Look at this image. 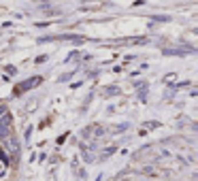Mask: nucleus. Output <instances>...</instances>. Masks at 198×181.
Instances as JSON below:
<instances>
[{
    "mask_svg": "<svg viewBox=\"0 0 198 181\" xmlns=\"http://www.w3.org/2000/svg\"><path fill=\"white\" fill-rule=\"evenodd\" d=\"M126 128H128V126L122 124V126H117V128H115V132H122V130H126Z\"/></svg>",
    "mask_w": 198,
    "mask_h": 181,
    "instance_id": "39448f33",
    "label": "nucleus"
},
{
    "mask_svg": "<svg viewBox=\"0 0 198 181\" xmlns=\"http://www.w3.org/2000/svg\"><path fill=\"white\" fill-rule=\"evenodd\" d=\"M6 147L13 151V156H17V153H19V145H17L13 139H9V141H6Z\"/></svg>",
    "mask_w": 198,
    "mask_h": 181,
    "instance_id": "f03ea898",
    "label": "nucleus"
},
{
    "mask_svg": "<svg viewBox=\"0 0 198 181\" xmlns=\"http://www.w3.org/2000/svg\"><path fill=\"white\" fill-rule=\"evenodd\" d=\"M154 173H156L154 166H145V175H154Z\"/></svg>",
    "mask_w": 198,
    "mask_h": 181,
    "instance_id": "7ed1b4c3",
    "label": "nucleus"
},
{
    "mask_svg": "<svg viewBox=\"0 0 198 181\" xmlns=\"http://www.w3.org/2000/svg\"><path fill=\"white\" fill-rule=\"evenodd\" d=\"M107 94H117V87H107Z\"/></svg>",
    "mask_w": 198,
    "mask_h": 181,
    "instance_id": "20e7f679",
    "label": "nucleus"
},
{
    "mask_svg": "<svg viewBox=\"0 0 198 181\" xmlns=\"http://www.w3.org/2000/svg\"><path fill=\"white\" fill-rule=\"evenodd\" d=\"M41 83V77H34V79H30V81H26V83H21V85H17V89H15V94H21L24 89H30V87H34V85H39Z\"/></svg>",
    "mask_w": 198,
    "mask_h": 181,
    "instance_id": "f257e3e1",
    "label": "nucleus"
}]
</instances>
